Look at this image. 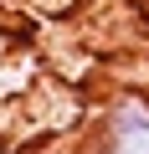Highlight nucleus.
I'll list each match as a JSON object with an SVG mask.
<instances>
[{"instance_id": "nucleus-1", "label": "nucleus", "mask_w": 149, "mask_h": 154, "mask_svg": "<svg viewBox=\"0 0 149 154\" xmlns=\"http://www.w3.org/2000/svg\"><path fill=\"white\" fill-rule=\"evenodd\" d=\"M103 149L108 154H149V103L144 98H123L108 123H103Z\"/></svg>"}]
</instances>
